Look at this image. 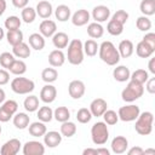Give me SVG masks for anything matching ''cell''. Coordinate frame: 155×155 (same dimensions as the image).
<instances>
[{"label": "cell", "instance_id": "1", "mask_svg": "<svg viewBox=\"0 0 155 155\" xmlns=\"http://www.w3.org/2000/svg\"><path fill=\"white\" fill-rule=\"evenodd\" d=\"M98 54L102 62L111 67L116 65L121 59L117 48L111 41H103L98 47Z\"/></svg>", "mask_w": 155, "mask_h": 155}, {"label": "cell", "instance_id": "2", "mask_svg": "<svg viewBox=\"0 0 155 155\" xmlns=\"http://www.w3.org/2000/svg\"><path fill=\"white\" fill-rule=\"evenodd\" d=\"M68 52L65 56V59L73 65H79L84 62V47H82V41L79 39H73L68 44Z\"/></svg>", "mask_w": 155, "mask_h": 155}, {"label": "cell", "instance_id": "3", "mask_svg": "<svg viewBox=\"0 0 155 155\" xmlns=\"http://www.w3.org/2000/svg\"><path fill=\"white\" fill-rule=\"evenodd\" d=\"M134 130L140 136H149L153 131V122H154V115L151 111H143L139 113L138 117L134 120Z\"/></svg>", "mask_w": 155, "mask_h": 155}, {"label": "cell", "instance_id": "4", "mask_svg": "<svg viewBox=\"0 0 155 155\" xmlns=\"http://www.w3.org/2000/svg\"><path fill=\"white\" fill-rule=\"evenodd\" d=\"M144 93V85L137 84L132 80L128 81L126 87L121 92V98L126 103H132L137 99H139Z\"/></svg>", "mask_w": 155, "mask_h": 155}, {"label": "cell", "instance_id": "5", "mask_svg": "<svg viewBox=\"0 0 155 155\" xmlns=\"http://www.w3.org/2000/svg\"><path fill=\"white\" fill-rule=\"evenodd\" d=\"M91 139L96 145H104L109 139V130L104 121H97L91 127Z\"/></svg>", "mask_w": 155, "mask_h": 155}, {"label": "cell", "instance_id": "6", "mask_svg": "<svg viewBox=\"0 0 155 155\" xmlns=\"http://www.w3.org/2000/svg\"><path fill=\"white\" fill-rule=\"evenodd\" d=\"M35 84L33 80L24 78V76H17L11 81V90L17 94H29L34 91Z\"/></svg>", "mask_w": 155, "mask_h": 155}, {"label": "cell", "instance_id": "7", "mask_svg": "<svg viewBox=\"0 0 155 155\" xmlns=\"http://www.w3.org/2000/svg\"><path fill=\"white\" fill-rule=\"evenodd\" d=\"M139 113H140V109H139L138 105L127 104V105H124V107L119 108L117 116H119V120H121L124 122H131V121H134L138 117Z\"/></svg>", "mask_w": 155, "mask_h": 155}, {"label": "cell", "instance_id": "8", "mask_svg": "<svg viewBox=\"0 0 155 155\" xmlns=\"http://www.w3.org/2000/svg\"><path fill=\"white\" fill-rule=\"evenodd\" d=\"M22 153L24 155H44L45 145L39 140H28L24 143Z\"/></svg>", "mask_w": 155, "mask_h": 155}, {"label": "cell", "instance_id": "9", "mask_svg": "<svg viewBox=\"0 0 155 155\" xmlns=\"http://www.w3.org/2000/svg\"><path fill=\"white\" fill-rule=\"evenodd\" d=\"M85 91L86 86L81 80H73L68 85V92L73 99H80L85 94Z\"/></svg>", "mask_w": 155, "mask_h": 155}, {"label": "cell", "instance_id": "10", "mask_svg": "<svg viewBox=\"0 0 155 155\" xmlns=\"http://www.w3.org/2000/svg\"><path fill=\"white\" fill-rule=\"evenodd\" d=\"M21 140L17 138H11L7 142H5L0 148L1 155H16L19 153L21 149Z\"/></svg>", "mask_w": 155, "mask_h": 155}, {"label": "cell", "instance_id": "11", "mask_svg": "<svg viewBox=\"0 0 155 155\" xmlns=\"http://www.w3.org/2000/svg\"><path fill=\"white\" fill-rule=\"evenodd\" d=\"M91 16L94 19V22L103 23L107 19H109V17H110V10L105 5H97V6L93 7Z\"/></svg>", "mask_w": 155, "mask_h": 155}, {"label": "cell", "instance_id": "12", "mask_svg": "<svg viewBox=\"0 0 155 155\" xmlns=\"http://www.w3.org/2000/svg\"><path fill=\"white\" fill-rule=\"evenodd\" d=\"M56 97H57V88L52 84H46L40 91V99L45 104H50L54 102Z\"/></svg>", "mask_w": 155, "mask_h": 155}, {"label": "cell", "instance_id": "13", "mask_svg": "<svg viewBox=\"0 0 155 155\" xmlns=\"http://www.w3.org/2000/svg\"><path fill=\"white\" fill-rule=\"evenodd\" d=\"M90 111L92 114V116H96V117H99L104 114V111L108 109V103L105 99L103 98H94L91 104H90Z\"/></svg>", "mask_w": 155, "mask_h": 155}, {"label": "cell", "instance_id": "14", "mask_svg": "<svg viewBox=\"0 0 155 155\" xmlns=\"http://www.w3.org/2000/svg\"><path fill=\"white\" fill-rule=\"evenodd\" d=\"M90 17H91V15H90V12H88L87 10L80 8V10L75 11V12L71 15L70 18H71V23H73L75 27H84V25H86V24L88 23Z\"/></svg>", "mask_w": 155, "mask_h": 155}, {"label": "cell", "instance_id": "15", "mask_svg": "<svg viewBox=\"0 0 155 155\" xmlns=\"http://www.w3.org/2000/svg\"><path fill=\"white\" fill-rule=\"evenodd\" d=\"M57 31V24L52 19H44L39 25V33L44 38H52L53 34Z\"/></svg>", "mask_w": 155, "mask_h": 155}, {"label": "cell", "instance_id": "16", "mask_svg": "<svg viewBox=\"0 0 155 155\" xmlns=\"http://www.w3.org/2000/svg\"><path fill=\"white\" fill-rule=\"evenodd\" d=\"M110 148L114 154H124L128 148V140L124 136H116L113 138Z\"/></svg>", "mask_w": 155, "mask_h": 155}, {"label": "cell", "instance_id": "17", "mask_svg": "<svg viewBox=\"0 0 155 155\" xmlns=\"http://www.w3.org/2000/svg\"><path fill=\"white\" fill-rule=\"evenodd\" d=\"M63 136L58 131H46L44 134V144L48 148H56L62 143Z\"/></svg>", "mask_w": 155, "mask_h": 155}, {"label": "cell", "instance_id": "18", "mask_svg": "<svg viewBox=\"0 0 155 155\" xmlns=\"http://www.w3.org/2000/svg\"><path fill=\"white\" fill-rule=\"evenodd\" d=\"M35 11H36V15L44 19H47L51 17L52 12H53V7H52V4L47 0H41L38 2L36 7H35Z\"/></svg>", "mask_w": 155, "mask_h": 155}, {"label": "cell", "instance_id": "19", "mask_svg": "<svg viewBox=\"0 0 155 155\" xmlns=\"http://www.w3.org/2000/svg\"><path fill=\"white\" fill-rule=\"evenodd\" d=\"M64 62H65V54H64V52L62 50L56 48V50L50 52V54H48V64L51 67L59 68V67H62L64 64Z\"/></svg>", "mask_w": 155, "mask_h": 155}, {"label": "cell", "instance_id": "20", "mask_svg": "<svg viewBox=\"0 0 155 155\" xmlns=\"http://www.w3.org/2000/svg\"><path fill=\"white\" fill-rule=\"evenodd\" d=\"M117 51H119L120 58H128L134 52V45L131 40L125 39V40L120 41V44L117 46Z\"/></svg>", "mask_w": 155, "mask_h": 155}, {"label": "cell", "instance_id": "21", "mask_svg": "<svg viewBox=\"0 0 155 155\" xmlns=\"http://www.w3.org/2000/svg\"><path fill=\"white\" fill-rule=\"evenodd\" d=\"M12 53L16 58H19V59H23V58H28L31 53V50H30V46L25 42H19L15 46H12Z\"/></svg>", "mask_w": 155, "mask_h": 155}, {"label": "cell", "instance_id": "22", "mask_svg": "<svg viewBox=\"0 0 155 155\" xmlns=\"http://www.w3.org/2000/svg\"><path fill=\"white\" fill-rule=\"evenodd\" d=\"M12 122L16 128L25 130V128H28V126L30 124V117L27 113H16L12 116Z\"/></svg>", "mask_w": 155, "mask_h": 155}, {"label": "cell", "instance_id": "23", "mask_svg": "<svg viewBox=\"0 0 155 155\" xmlns=\"http://www.w3.org/2000/svg\"><path fill=\"white\" fill-rule=\"evenodd\" d=\"M131 71L126 65H116L113 70V78L119 82H126L130 80Z\"/></svg>", "mask_w": 155, "mask_h": 155}, {"label": "cell", "instance_id": "24", "mask_svg": "<svg viewBox=\"0 0 155 155\" xmlns=\"http://www.w3.org/2000/svg\"><path fill=\"white\" fill-rule=\"evenodd\" d=\"M52 44L58 50H62V48H65L69 44V36L68 34L63 33V31H56L52 36Z\"/></svg>", "mask_w": 155, "mask_h": 155}, {"label": "cell", "instance_id": "25", "mask_svg": "<svg viewBox=\"0 0 155 155\" xmlns=\"http://www.w3.org/2000/svg\"><path fill=\"white\" fill-rule=\"evenodd\" d=\"M29 46L30 48L35 50V51H41L45 47V38L40 34V33H33L29 35L28 39Z\"/></svg>", "mask_w": 155, "mask_h": 155}, {"label": "cell", "instance_id": "26", "mask_svg": "<svg viewBox=\"0 0 155 155\" xmlns=\"http://www.w3.org/2000/svg\"><path fill=\"white\" fill-rule=\"evenodd\" d=\"M28 131H29V134L33 136V137H44V134L46 133L47 128H46L45 122H42V121L39 120V121H35V122L29 124Z\"/></svg>", "mask_w": 155, "mask_h": 155}, {"label": "cell", "instance_id": "27", "mask_svg": "<svg viewBox=\"0 0 155 155\" xmlns=\"http://www.w3.org/2000/svg\"><path fill=\"white\" fill-rule=\"evenodd\" d=\"M155 52V50L153 47H150L147 42H144L143 40H140L137 45H136V53L138 57L140 58H149L153 56V53Z\"/></svg>", "mask_w": 155, "mask_h": 155}, {"label": "cell", "instance_id": "28", "mask_svg": "<svg viewBox=\"0 0 155 155\" xmlns=\"http://www.w3.org/2000/svg\"><path fill=\"white\" fill-rule=\"evenodd\" d=\"M54 16H56V19H58L59 22H67L70 17H71V11H70V7L68 5H58L54 10Z\"/></svg>", "mask_w": 155, "mask_h": 155}, {"label": "cell", "instance_id": "29", "mask_svg": "<svg viewBox=\"0 0 155 155\" xmlns=\"http://www.w3.org/2000/svg\"><path fill=\"white\" fill-rule=\"evenodd\" d=\"M87 34L91 39H99L104 34V28L98 22H92L87 25Z\"/></svg>", "mask_w": 155, "mask_h": 155}, {"label": "cell", "instance_id": "30", "mask_svg": "<svg viewBox=\"0 0 155 155\" xmlns=\"http://www.w3.org/2000/svg\"><path fill=\"white\" fill-rule=\"evenodd\" d=\"M6 35V40L11 46H15L19 42L23 41V33L21 29H12V30H7Z\"/></svg>", "mask_w": 155, "mask_h": 155}, {"label": "cell", "instance_id": "31", "mask_svg": "<svg viewBox=\"0 0 155 155\" xmlns=\"http://www.w3.org/2000/svg\"><path fill=\"white\" fill-rule=\"evenodd\" d=\"M8 71L13 75H17V76H21L23 74H25L27 71V64L23 59H15L13 63L11 64V67L8 68Z\"/></svg>", "mask_w": 155, "mask_h": 155}, {"label": "cell", "instance_id": "32", "mask_svg": "<svg viewBox=\"0 0 155 155\" xmlns=\"http://www.w3.org/2000/svg\"><path fill=\"white\" fill-rule=\"evenodd\" d=\"M82 47H84V53L88 57H93L97 54L98 52V47L99 45L97 44V41L94 39H88L86 40L84 44H82Z\"/></svg>", "mask_w": 155, "mask_h": 155}, {"label": "cell", "instance_id": "33", "mask_svg": "<svg viewBox=\"0 0 155 155\" xmlns=\"http://www.w3.org/2000/svg\"><path fill=\"white\" fill-rule=\"evenodd\" d=\"M53 119L58 122H64V121H68L70 119V111L67 107H57L54 110H53Z\"/></svg>", "mask_w": 155, "mask_h": 155}, {"label": "cell", "instance_id": "34", "mask_svg": "<svg viewBox=\"0 0 155 155\" xmlns=\"http://www.w3.org/2000/svg\"><path fill=\"white\" fill-rule=\"evenodd\" d=\"M59 132L63 137H67V138H70L73 137L75 133H76V125L73 122V121H64L62 122L61 125V128H59Z\"/></svg>", "mask_w": 155, "mask_h": 155}, {"label": "cell", "instance_id": "35", "mask_svg": "<svg viewBox=\"0 0 155 155\" xmlns=\"http://www.w3.org/2000/svg\"><path fill=\"white\" fill-rule=\"evenodd\" d=\"M148 79H149V73L145 69H136L130 75V80H132L137 84H140V85H144Z\"/></svg>", "mask_w": 155, "mask_h": 155}, {"label": "cell", "instance_id": "36", "mask_svg": "<svg viewBox=\"0 0 155 155\" xmlns=\"http://www.w3.org/2000/svg\"><path fill=\"white\" fill-rule=\"evenodd\" d=\"M23 107L28 113H34L39 109V98L34 94H29L28 97H25L24 102H23Z\"/></svg>", "mask_w": 155, "mask_h": 155}, {"label": "cell", "instance_id": "37", "mask_svg": "<svg viewBox=\"0 0 155 155\" xmlns=\"http://www.w3.org/2000/svg\"><path fill=\"white\" fill-rule=\"evenodd\" d=\"M36 115H38V119L42 122H50L52 119H53V110L47 107V105H44V107H40L38 110H36Z\"/></svg>", "mask_w": 155, "mask_h": 155}, {"label": "cell", "instance_id": "38", "mask_svg": "<svg viewBox=\"0 0 155 155\" xmlns=\"http://www.w3.org/2000/svg\"><path fill=\"white\" fill-rule=\"evenodd\" d=\"M107 31L113 36H119L124 31V24H121L120 22L111 18L107 24Z\"/></svg>", "mask_w": 155, "mask_h": 155}, {"label": "cell", "instance_id": "39", "mask_svg": "<svg viewBox=\"0 0 155 155\" xmlns=\"http://www.w3.org/2000/svg\"><path fill=\"white\" fill-rule=\"evenodd\" d=\"M58 78V71L56 68L53 67H50V68H45L42 71H41V79L42 81H45L46 84H52L57 80Z\"/></svg>", "mask_w": 155, "mask_h": 155}, {"label": "cell", "instance_id": "40", "mask_svg": "<svg viewBox=\"0 0 155 155\" xmlns=\"http://www.w3.org/2000/svg\"><path fill=\"white\" fill-rule=\"evenodd\" d=\"M36 16H38V15H36L35 8H33V7H30V6H25V7L22 8V11H21V19H22L24 23H27V24L33 23V22L35 21Z\"/></svg>", "mask_w": 155, "mask_h": 155}, {"label": "cell", "instance_id": "41", "mask_svg": "<svg viewBox=\"0 0 155 155\" xmlns=\"http://www.w3.org/2000/svg\"><path fill=\"white\" fill-rule=\"evenodd\" d=\"M139 10L143 16H153L155 13V0H142Z\"/></svg>", "mask_w": 155, "mask_h": 155}, {"label": "cell", "instance_id": "42", "mask_svg": "<svg viewBox=\"0 0 155 155\" xmlns=\"http://www.w3.org/2000/svg\"><path fill=\"white\" fill-rule=\"evenodd\" d=\"M21 24H22V19H19L18 16H8L6 19H5V28L7 30H12V29H19L21 28Z\"/></svg>", "mask_w": 155, "mask_h": 155}, {"label": "cell", "instance_id": "43", "mask_svg": "<svg viewBox=\"0 0 155 155\" xmlns=\"http://www.w3.org/2000/svg\"><path fill=\"white\" fill-rule=\"evenodd\" d=\"M151 21L149 19L148 16H140L137 18L136 21V27L140 30V31H149L151 29Z\"/></svg>", "mask_w": 155, "mask_h": 155}, {"label": "cell", "instance_id": "44", "mask_svg": "<svg viewBox=\"0 0 155 155\" xmlns=\"http://www.w3.org/2000/svg\"><path fill=\"white\" fill-rule=\"evenodd\" d=\"M92 117L93 116H92L90 109H87V108H80L78 110V113H76V120L80 124H87V122L91 121Z\"/></svg>", "mask_w": 155, "mask_h": 155}, {"label": "cell", "instance_id": "45", "mask_svg": "<svg viewBox=\"0 0 155 155\" xmlns=\"http://www.w3.org/2000/svg\"><path fill=\"white\" fill-rule=\"evenodd\" d=\"M16 59V57L13 56V53H10V52H2L0 54V65L4 68V69H7L11 67V64L13 63V61Z\"/></svg>", "mask_w": 155, "mask_h": 155}, {"label": "cell", "instance_id": "46", "mask_svg": "<svg viewBox=\"0 0 155 155\" xmlns=\"http://www.w3.org/2000/svg\"><path fill=\"white\" fill-rule=\"evenodd\" d=\"M102 116L104 119V122L107 125H110V126L117 124V121H119V116H117V113L115 110H108L107 109Z\"/></svg>", "mask_w": 155, "mask_h": 155}, {"label": "cell", "instance_id": "47", "mask_svg": "<svg viewBox=\"0 0 155 155\" xmlns=\"http://www.w3.org/2000/svg\"><path fill=\"white\" fill-rule=\"evenodd\" d=\"M1 107H2L5 110H7L10 114H12V115H15V114L17 113V109H18V104H17V102L13 101V99L5 101V102L1 104Z\"/></svg>", "mask_w": 155, "mask_h": 155}, {"label": "cell", "instance_id": "48", "mask_svg": "<svg viewBox=\"0 0 155 155\" xmlns=\"http://www.w3.org/2000/svg\"><path fill=\"white\" fill-rule=\"evenodd\" d=\"M128 13L125 11V10H117L114 15H113V19H115V21H117V22H120L121 24H126V22L128 21Z\"/></svg>", "mask_w": 155, "mask_h": 155}, {"label": "cell", "instance_id": "49", "mask_svg": "<svg viewBox=\"0 0 155 155\" xmlns=\"http://www.w3.org/2000/svg\"><path fill=\"white\" fill-rule=\"evenodd\" d=\"M8 81H10V73L7 71V69L0 68V86L8 84Z\"/></svg>", "mask_w": 155, "mask_h": 155}, {"label": "cell", "instance_id": "50", "mask_svg": "<svg viewBox=\"0 0 155 155\" xmlns=\"http://www.w3.org/2000/svg\"><path fill=\"white\" fill-rule=\"evenodd\" d=\"M144 42H147L150 47H153L154 50H155V34L154 33H147L144 36H143V39H142Z\"/></svg>", "mask_w": 155, "mask_h": 155}, {"label": "cell", "instance_id": "51", "mask_svg": "<svg viewBox=\"0 0 155 155\" xmlns=\"http://www.w3.org/2000/svg\"><path fill=\"white\" fill-rule=\"evenodd\" d=\"M145 90L150 93L154 94L155 93V78H149L145 82Z\"/></svg>", "mask_w": 155, "mask_h": 155}, {"label": "cell", "instance_id": "52", "mask_svg": "<svg viewBox=\"0 0 155 155\" xmlns=\"http://www.w3.org/2000/svg\"><path fill=\"white\" fill-rule=\"evenodd\" d=\"M12 114H10L7 110H5L2 107H0V122H7L12 119Z\"/></svg>", "mask_w": 155, "mask_h": 155}, {"label": "cell", "instance_id": "53", "mask_svg": "<svg viewBox=\"0 0 155 155\" xmlns=\"http://www.w3.org/2000/svg\"><path fill=\"white\" fill-rule=\"evenodd\" d=\"M126 151H127L128 155H143L144 149L140 148V147H138V145H136V147H132L131 149H128Z\"/></svg>", "mask_w": 155, "mask_h": 155}, {"label": "cell", "instance_id": "54", "mask_svg": "<svg viewBox=\"0 0 155 155\" xmlns=\"http://www.w3.org/2000/svg\"><path fill=\"white\" fill-rule=\"evenodd\" d=\"M12 1V5L15 6V7H17V8H24L25 6H28V2H29V0H11Z\"/></svg>", "mask_w": 155, "mask_h": 155}, {"label": "cell", "instance_id": "55", "mask_svg": "<svg viewBox=\"0 0 155 155\" xmlns=\"http://www.w3.org/2000/svg\"><path fill=\"white\" fill-rule=\"evenodd\" d=\"M149 58H150V59H149V63H148L149 71L155 75V58H153V57H149Z\"/></svg>", "mask_w": 155, "mask_h": 155}, {"label": "cell", "instance_id": "56", "mask_svg": "<svg viewBox=\"0 0 155 155\" xmlns=\"http://www.w3.org/2000/svg\"><path fill=\"white\" fill-rule=\"evenodd\" d=\"M82 155H97V149H94V148H87V149H84Z\"/></svg>", "mask_w": 155, "mask_h": 155}, {"label": "cell", "instance_id": "57", "mask_svg": "<svg viewBox=\"0 0 155 155\" xmlns=\"http://www.w3.org/2000/svg\"><path fill=\"white\" fill-rule=\"evenodd\" d=\"M97 155H110V151L107 148L101 147V148L97 149Z\"/></svg>", "mask_w": 155, "mask_h": 155}, {"label": "cell", "instance_id": "58", "mask_svg": "<svg viewBox=\"0 0 155 155\" xmlns=\"http://www.w3.org/2000/svg\"><path fill=\"white\" fill-rule=\"evenodd\" d=\"M6 6H7V4H6V0H0V17L4 15V12L6 11Z\"/></svg>", "mask_w": 155, "mask_h": 155}, {"label": "cell", "instance_id": "59", "mask_svg": "<svg viewBox=\"0 0 155 155\" xmlns=\"http://www.w3.org/2000/svg\"><path fill=\"white\" fill-rule=\"evenodd\" d=\"M5 98H6V93H5V91L0 87V104H2V103L5 102Z\"/></svg>", "mask_w": 155, "mask_h": 155}, {"label": "cell", "instance_id": "60", "mask_svg": "<svg viewBox=\"0 0 155 155\" xmlns=\"http://www.w3.org/2000/svg\"><path fill=\"white\" fill-rule=\"evenodd\" d=\"M143 154H151V155H154L155 154V149H147V150H144V153Z\"/></svg>", "mask_w": 155, "mask_h": 155}, {"label": "cell", "instance_id": "61", "mask_svg": "<svg viewBox=\"0 0 155 155\" xmlns=\"http://www.w3.org/2000/svg\"><path fill=\"white\" fill-rule=\"evenodd\" d=\"M4 36H5V31H4V29L0 27V41L4 39Z\"/></svg>", "mask_w": 155, "mask_h": 155}, {"label": "cell", "instance_id": "62", "mask_svg": "<svg viewBox=\"0 0 155 155\" xmlns=\"http://www.w3.org/2000/svg\"><path fill=\"white\" fill-rule=\"evenodd\" d=\"M1 132H2V128H1V125H0V134H1Z\"/></svg>", "mask_w": 155, "mask_h": 155}]
</instances>
